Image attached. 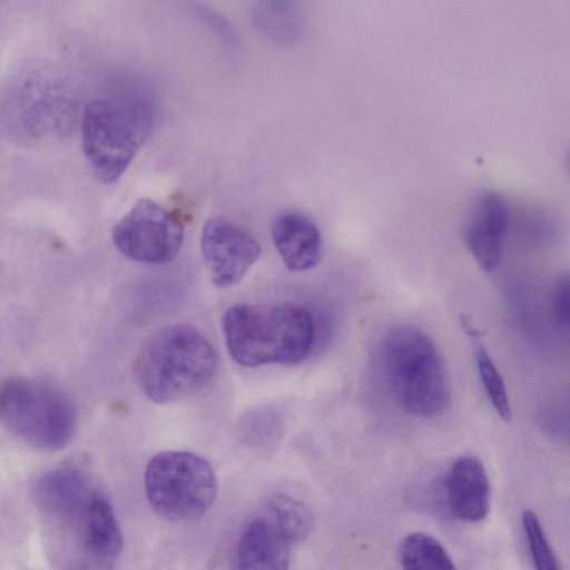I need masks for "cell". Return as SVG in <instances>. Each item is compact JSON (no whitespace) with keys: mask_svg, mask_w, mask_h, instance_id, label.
Segmentation results:
<instances>
[{"mask_svg":"<svg viewBox=\"0 0 570 570\" xmlns=\"http://www.w3.org/2000/svg\"><path fill=\"white\" fill-rule=\"evenodd\" d=\"M33 493L60 570L115 569L122 534L109 501L83 470L51 469L38 478Z\"/></svg>","mask_w":570,"mask_h":570,"instance_id":"6da1fadb","label":"cell"},{"mask_svg":"<svg viewBox=\"0 0 570 570\" xmlns=\"http://www.w3.org/2000/svg\"><path fill=\"white\" fill-rule=\"evenodd\" d=\"M226 347L246 367L297 365L308 355L314 321L298 304H236L222 318Z\"/></svg>","mask_w":570,"mask_h":570,"instance_id":"7a4b0ae2","label":"cell"},{"mask_svg":"<svg viewBox=\"0 0 570 570\" xmlns=\"http://www.w3.org/2000/svg\"><path fill=\"white\" fill-rule=\"evenodd\" d=\"M216 371L215 348L188 324L168 325L151 334L134 363L139 387L158 404L198 394L209 385Z\"/></svg>","mask_w":570,"mask_h":570,"instance_id":"3957f363","label":"cell"},{"mask_svg":"<svg viewBox=\"0 0 570 570\" xmlns=\"http://www.w3.org/2000/svg\"><path fill=\"white\" fill-rule=\"evenodd\" d=\"M384 380L396 403L409 414L431 417L450 405L443 358L428 333L414 325L390 330L380 347Z\"/></svg>","mask_w":570,"mask_h":570,"instance_id":"277c9868","label":"cell"},{"mask_svg":"<svg viewBox=\"0 0 570 570\" xmlns=\"http://www.w3.org/2000/svg\"><path fill=\"white\" fill-rule=\"evenodd\" d=\"M153 127V110L142 99L99 98L87 104L81 137L86 159L105 184L121 177Z\"/></svg>","mask_w":570,"mask_h":570,"instance_id":"5b68a950","label":"cell"},{"mask_svg":"<svg viewBox=\"0 0 570 570\" xmlns=\"http://www.w3.org/2000/svg\"><path fill=\"white\" fill-rule=\"evenodd\" d=\"M0 422L32 448L58 451L72 438L76 412L53 385L13 377L0 386Z\"/></svg>","mask_w":570,"mask_h":570,"instance_id":"8992f818","label":"cell"},{"mask_svg":"<svg viewBox=\"0 0 570 570\" xmlns=\"http://www.w3.org/2000/svg\"><path fill=\"white\" fill-rule=\"evenodd\" d=\"M144 487L153 510L176 523L203 518L217 495V479L210 464L187 451L154 455L145 469Z\"/></svg>","mask_w":570,"mask_h":570,"instance_id":"52a82bcc","label":"cell"},{"mask_svg":"<svg viewBox=\"0 0 570 570\" xmlns=\"http://www.w3.org/2000/svg\"><path fill=\"white\" fill-rule=\"evenodd\" d=\"M111 237L117 249L128 258L165 264L180 250L184 223L155 200L141 198L114 226Z\"/></svg>","mask_w":570,"mask_h":570,"instance_id":"ba28073f","label":"cell"},{"mask_svg":"<svg viewBox=\"0 0 570 570\" xmlns=\"http://www.w3.org/2000/svg\"><path fill=\"white\" fill-rule=\"evenodd\" d=\"M200 248L210 279L220 288L239 283L261 255L252 233L225 216L205 223Z\"/></svg>","mask_w":570,"mask_h":570,"instance_id":"9c48e42d","label":"cell"},{"mask_svg":"<svg viewBox=\"0 0 570 570\" xmlns=\"http://www.w3.org/2000/svg\"><path fill=\"white\" fill-rule=\"evenodd\" d=\"M509 219V206L501 194L487 189L475 196L463 236L468 249L484 272L493 271L501 261Z\"/></svg>","mask_w":570,"mask_h":570,"instance_id":"30bf717a","label":"cell"},{"mask_svg":"<svg viewBox=\"0 0 570 570\" xmlns=\"http://www.w3.org/2000/svg\"><path fill=\"white\" fill-rule=\"evenodd\" d=\"M295 544L263 510L240 530L232 570H288Z\"/></svg>","mask_w":570,"mask_h":570,"instance_id":"8fae6325","label":"cell"},{"mask_svg":"<svg viewBox=\"0 0 570 570\" xmlns=\"http://www.w3.org/2000/svg\"><path fill=\"white\" fill-rule=\"evenodd\" d=\"M272 239L289 271H309L321 262V232L317 225L304 214L296 212L279 214L272 225Z\"/></svg>","mask_w":570,"mask_h":570,"instance_id":"7c38bea8","label":"cell"},{"mask_svg":"<svg viewBox=\"0 0 570 570\" xmlns=\"http://www.w3.org/2000/svg\"><path fill=\"white\" fill-rule=\"evenodd\" d=\"M450 510L460 520L479 522L489 511L490 485L483 464L474 456H461L445 479Z\"/></svg>","mask_w":570,"mask_h":570,"instance_id":"4fadbf2b","label":"cell"},{"mask_svg":"<svg viewBox=\"0 0 570 570\" xmlns=\"http://www.w3.org/2000/svg\"><path fill=\"white\" fill-rule=\"evenodd\" d=\"M462 325L473 344L476 368L484 391L493 409L504 422H510L512 412L503 379L480 338V332L469 321Z\"/></svg>","mask_w":570,"mask_h":570,"instance_id":"5bb4252c","label":"cell"},{"mask_svg":"<svg viewBox=\"0 0 570 570\" xmlns=\"http://www.w3.org/2000/svg\"><path fill=\"white\" fill-rule=\"evenodd\" d=\"M403 570H455L444 547L423 532L407 534L399 548Z\"/></svg>","mask_w":570,"mask_h":570,"instance_id":"9a60e30c","label":"cell"},{"mask_svg":"<svg viewBox=\"0 0 570 570\" xmlns=\"http://www.w3.org/2000/svg\"><path fill=\"white\" fill-rule=\"evenodd\" d=\"M262 510L283 530L294 544L304 541L314 524L309 508L286 494H274Z\"/></svg>","mask_w":570,"mask_h":570,"instance_id":"2e32d148","label":"cell"},{"mask_svg":"<svg viewBox=\"0 0 570 570\" xmlns=\"http://www.w3.org/2000/svg\"><path fill=\"white\" fill-rule=\"evenodd\" d=\"M521 521L533 569L559 570L558 559L537 514L527 510L523 512Z\"/></svg>","mask_w":570,"mask_h":570,"instance_id":"e0dca14e","label":"cell"},{"mask_svg":"<svg viewBox=\"0 0 570 570\" xmlns=\"http://www.w3.org/2000/svg\"><path fill=\"white\" fill-rule=\"evenodd\" d=\"M281 421L271 411H255L248 414L243 422V435L252 446H266L279 435Z\"/></svg>","mask_w":570,"mask_h":570,"instance_id":"ac0fdd59","label":"cell"},{"mask_svg":"<svg viewBox=\"0 0 570 570\" xmlns=\"http://www.w3.org/2000/svg\"><path fill=\"white\" fill-rule=\"evenodd\" d=\"M552 314L556 323L561 327L569 325V277L562 275L554 284L552 292Z\"/></svg>","mask_w":570,"mask_h":570,"instance_id":"d6986e66","label":"cell"}]
</instances>
